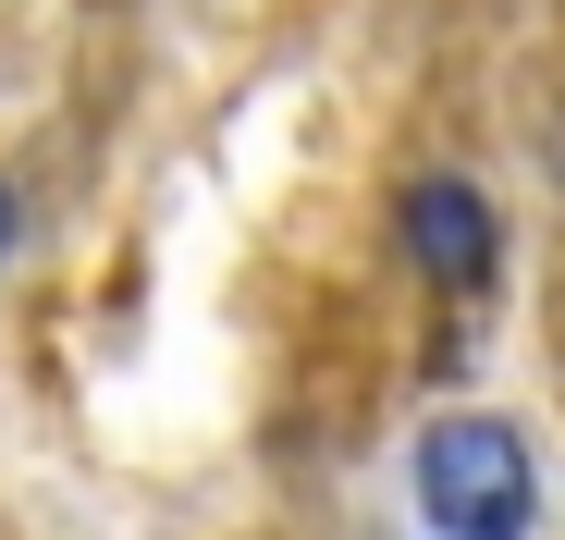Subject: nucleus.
<instances>
[{
  "label": "nucleus",
  "instance_id": "7ed1b4c3",
  "mask_svg": "<svg viewBox=\"0 0 565 540\" xmlns=\"http://www.w3.org/2000/svg\"><path fill=\"white\" fill-rule=\"evenodd\" d=\"M13 234H25V197H13V185H0V258H13Z\"/></svg>",
  "mask_w": 565,
  "mask_h": 540
},
{
  "label": "nucleus",
  "instance_id": "f03ea898",
  "mask_svg": "<svg viewBox=\"0 0 565 540\" xmlns=\"http://www.w3.org/2000/svg\"><path fill=\"white\" fill-rule=\"evenodd\" d=\"M406 258L430 270L443 295H480L492 270H504V222H492V197L480 185H455V172H430V185H406Z\"/></svg>",
  "mask_w": 565,
  "mask_h": 540
},
{
  "label": "nucleus",
  "instance_id": "f257e3e1",
  "mask_svg": "<svg viewBox=\"0 0 565 540\" xmlns=\"http://www.w3.org/2000/svg\"><path fill=\"white\" fill-rule=\"evenodd\" d=\"M529 504H541V467L504 418H430L418 442V516L443 540H529Z\"/></svg>",
  "mask_w": 565,
  "mask_h": 540
}]
</instances>
